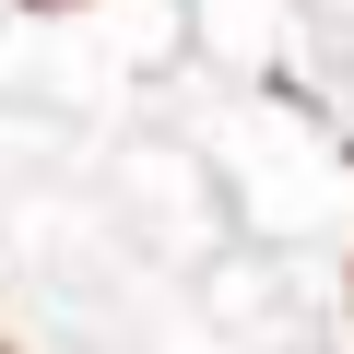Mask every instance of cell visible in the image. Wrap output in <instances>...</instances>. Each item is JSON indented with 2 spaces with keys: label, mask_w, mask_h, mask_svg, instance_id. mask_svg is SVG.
Instances as JSON below:
<instances>
[{
  "label": "cell",
  "mask_w": 354,
  "mask_h": 354,
  "mask_svg": "<svg viewBox=\"0 0 354 354\" xmlns=\"http://www.w3.org/2000/svg\"><path fill=\"white\" fill-rule=\"evenodd\" d=\"M36 12H71V0H36Z\"/></svg>",
  "instance_id": "obj_1"
},
{
  "label": "cell",
  "mask_w": 354,
  "mask_h": 354,
  "mask_svg": "<svg viewBox=\"0 0 354 354\" xmlns=\"http://www.w3.org/2000/svg\"><path fill=\"white\" fill-rule=\"evenodd\" d=\"M0 354H12V342H0Z\"/></svg>",
  "instance_id": "obj_2"
}]
</instances>
